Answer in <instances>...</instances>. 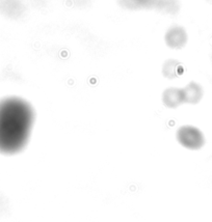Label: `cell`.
<instances>
[{"mask_svg":"<svg viewBox=\"0 0 212 222\" xmlns=\"http://www.w3.org/2000/svg\"><path fill=\"white\" fill-rule=\"evenodd\" d=\"M36 118L33 107L21 98L0 102V153L14 155L28 143Z\"/></svg>","mask_w":212,"mask_h":222,"instance_id":"cell-1","label":"cell"},{"mask_svg":"<svg viewBox=\"0 0 212 222\" xmlns=\"http://www.w3.org/2000/svg\"><path fill=\"white\" fill-rule=\"evenodd\" d=\"M178 142L188 150H200L205 144V136L203 132L193 126H182L177 131Z\"/></svg>","mask_w":212,"mask_h":222,"instance_id":"cell-2","label":"cell"},{"mask_svg":"<svg viewBox=\"0 0 212 222\" xmlns=\"http://www.w3.org/2000/svg\"><path fill=\"white\" fill-rule=\"evenodd\" d=\"M188 41V35L185 29L181 26L171 27L164 35V42L167 47L172 49H182L185 47Z\"/></svg>","mask_w":212,"mask_h":222,"instance_id":"cell-3","label":"cell"},{"mask_svg":"<svg viewBox=\"0 0 212 222\" xmlns=\"http://www.w3.org/2000/svg\"><path fill=\"white\" fill-rule=\"evenodd\" d=\"M182 93H183V99H184V103L187 104H198L202 100V98L204 95V89L202 85L198 82H189L185 87L181 88Z\"/></svg>","mask_w":212,"mask_h":222,"instance_id":"cell-4","label":"cell"},{"mask_svg":"<svg viewBox=\"0 0 212 222\" xmlns=\"http://www.w3.org/2000/svg\"><path fill=\"white\" fill-rule=\"evenodd\" d=\"M162 103L165 107L175 109L184 103L181 88L169 87L162 92Z\"/></svg>","mask_w":212,"mask_h":222,"instance_id":"cell-5","label":"cell"},{"mask_svg":"<svg viewBox=\"0 0 212 222\" xmlns=\"http://www.w3.org/2000/svg\"><path fill=\"white\" fill-rule=\"evenodd\" d=\"M184 69L177 59H167L162 65V75L167 79H176L182 75Z\"/></svg>","mask_w":212,"mask_h":222,"instance_id":"cell-6","label":"cell"}]
</instances>
